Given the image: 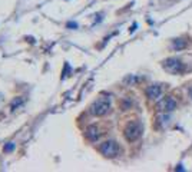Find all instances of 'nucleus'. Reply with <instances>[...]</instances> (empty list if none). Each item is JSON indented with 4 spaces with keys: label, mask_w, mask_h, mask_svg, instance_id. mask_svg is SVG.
I'll list each match as a JSON object with an SVG mask.
<instances>
[{
    "label": "nucleus",
    "mask_w": 192,
    "mask_h": 172,
    "mask_svg": "<svg viewBox=\"0 0 192 172\" xmlns=\"http://www.w3.org/2000/svg\"><path fill=\"white\" fill-rule=\"evenodd\" d=\"M185 47V42L182 39H175L174 40V49L178 50V49H184Z\"/></svg>",
    "instance_id": "8"
},
{
    "label": "nucleus",
    "mask_w": 192,
    "mask_h": 172,
    "mask_svg": "<svg viewBox=\"0 0 192 172\" xmlns=\"http://www.w3.org/2000/svg\"><path fill=\"white\" fill-rule=\"evenodd\" d=\"M175 108H176V102H175L172 98H165L163 100L159 102V111H163V112H172Z\"/></svg>",
    "instance_id": "5"
},
{
    "label": "nucleus",
    "mask_w": 192,
    "mask_h": 172,
    "mask_svg": "<svg viewBox=\"0 0 192 172\" xmlns=\"http://www.w3.org/2000/svg\"><path fill=\"white\" fill-rule=\"evenodd\" d=\"M146 95H148V98L149 99H159L161 98V95H162V89H161V86L159 85H151L148 89H146Z\"/></svg>",
    "instance_id": "7"
},
{
    "label": "nucleus",
    "mask_w": 192,
    "mask_h": 172,
    "mask_svg": "<svg viewBox=\"0 0 192 172\" xmlns=\"http://www.w3.org/2000/svg\"><path fill=\"white\" fill-rule=\"evenodd\" d=\"M142 132H143V125H142L139 121H133V122H131V124L125 128L123 135H125V138H126L129 142H133V141H136V139L141 138Z\"/></svg>",
    "instance_id": "1"
},
{
    "label": "nucleus",
    "mask_w": 192,
    "mask_h": 172,
    "mask_svg": "<svg viewBox=\"0 0 192 172\" xmlns=\"http://www.w3.org/2000/svg\"><path fill=\"white\" fill-rule=\"evenodd\" d=\"M163 68L168 73H172V75H176L179 72L184 70V63L178 59V57H169L163 62Z\"/></svg>",
    "instance_id": "4"
},
{
    "label": "nucleus",
    "mask_w": 192,
    "mask_h": 172,
    "mask_svg": "<svg viewBox=\"0 0 192 172\" xmlns=\"http://www.w3.org/2000/svg\"><path fill=\"white\" fill-rule=\"evenodd\" d=\"M109 109H111V100L108 98H99L96 102L92 103L90 113L95 116H103L109 112Z\"/></svg>",
    "instance_id": "2"
},
{
    "label": "nucleus",
    "mask_w": 192,
    "mask_h": 172,
    "mask_svg": "<svg viewBox=\"0 0 192 172\" xmlns=\"http://www.w3.org/2000/svg\"><path fill=\"white\" fill-rule=\"evenodd\" d=\"M99 152L103 156H106V158H113V156H116L119 154V145L115 141H106V142L100 143Z\"/></svg>",
    "instance_id": "3"
},
{
    "label": "nucleus",
    "mask_w": 192,
    "mask_h": 172,
    "mask_svg": "<svg viewBox=\"0 0 192 172\" xmlns=\"http://www.w3.org/2000/svg\"><path fill=\"white\" fill-rule=\"evenodd\" d=\"M85 135H86V138H87L89 141L95 142V141H98V139H99V136H100V133H99V128H98L96 125H90V126H87L86 132H85Z\"/></svg>",
    "instance_id": "6"
}]
</instances>
